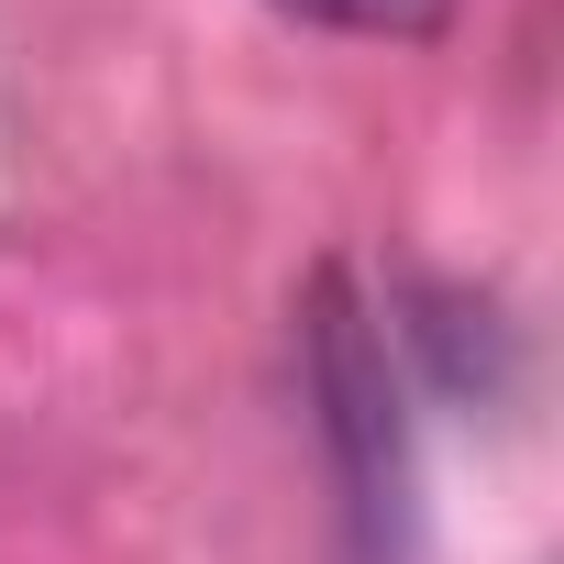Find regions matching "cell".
<instances>
[{
	"mask_svg": "<svg viewBox=\"0 0 564 564\" xmlns=\"http://www.w3.org/2000/svg\"><path fill=\"white\" fill-rule=\"evenodd\" d=\"M276 12H300L322 34H366V45H432L454 23V0H276Z\"/></svg>",
	"mask_w": 564,
	"mask_h": 564,
	"instance_id": "cell-2",
	"label": "cell"
},
{
	"mask_svg": "<svg viewBox=\"0 0 564 564\" xmlns=\"http://www.w3.org/2000/svg\"><path fill=\"white\" fill-rule=\"evenodd\" d=\"M300 388L344 476L355 564H410L421 542V465H410V388H399V322L355 289V265H322L300 300Z\"/></svg>",
	"mask_w": 564,
	"mask_h": 564,
	"instance_id": "cell-1",
	"label": "cell"
}]
</instances>
